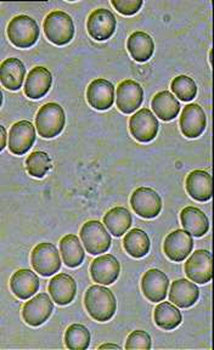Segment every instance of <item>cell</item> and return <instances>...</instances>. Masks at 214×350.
<instances>
[{"label": "cell", "instance_id": "1", "mask_svg": "<svg viewBox=\"0 0 214 350\" xmlns=\"http://www.w3.org/2000/svg\"><path fill=\"white\" fill-rule=\"evenodd\" d=\"M84 306L89 315L99 323L109 321L117 312L115 295L107 287L99 284H93L87 290Z\"/></svg>", "mask_w": 214, "mask_h": 350}, {"label": "cell", "instance_id": "2", "mask_svg": "<svg viewBox=\"0 0 214 350\" xmlns=\"http://www.w3.org/2000/svg\"><path fill=\"white\" fill-rule=\"evenodd\" d=\"M6 33L12 45L20 49H28L34 46L40 34L38 23L27 15L14 17L8 25Z\"/></svg>", "mask_w": 214, "mask_h": 350}, {"label": "cell", "instance_id": "3", "mask_svg": "<svg viewBox=\"0 0 214 350\" xmlns=\"http://www.w3.org/2000/svg\"><path fill=\"white\" fill-rule=\"evenodd\" d=\"M66 124L65 111L56 103H48L39 109L36 117V126L39 137L44 139L56 137Z\"/></svg>", "mask_w": 214, "mask_h": 350}, {"label": "cell", "instance_id": "4", "mask_svg": "<svg viewBox=\"0 0 214 350\" xmlns=\"http://www.w3.org/2000/svg\"><path fill=\"white\" fill-rule=\"evenodd\" d=\"M46 38L55 45L64 46L75 37V23L72 17L64 11H53L45 17L43 23Z\"/></svg>", "mask_w": 214, "mask_h": 350}, {"label": "cell", "instance_id": "5", "mask_svg": "<svg viewBox=\"0 0 214 350\" xmlns=\"http://www.w3.org/2000/svg\"><path fill=\"white\" fill-rule=\"evenodd\" d=\"M79 236L85 250L92 256H99L110 250L112 243L110 234L99 220L87 221L83 225Z\"/></svg>", "mask_w": 214, "mask_h": 350}, {"label": "cell", "instance_id": "6", "mask_svg": "<svg viewBox=\"0 0 214 350\" xmlns=\"http://www.w3.org/2000/svg\"><path fill=\"white\" fill-rule=\"evenodd\" d=\"M31 262L36 273L44 278H49L60 270V253L53 243L43 242L34 247L31 254Z\"/></svg>", "mask_w": 214, "mask_h": 350}, {"label": "cell", "instance_id": "7", "mask_svg": "<svg viewBox=\"0 0 214 350\" xmlns=\"http://www.w3.org/2000/svg\"><path fill=\"white\" fill-rule=\"evenodd\" d=\"M133 211L144 219L159 217L162 211V198L154 189L137 187L131 197Z\"/></svg>", "mask_w": 214, "mask_h": 350}, {"label": "cell", "instance_id": "8", "mask_svg": "<svg viewBox=\"0 0 214 350\" xmlns=\"http://www.w3.org/2000/svg\"><path fill=\"white\" fill-rule=\"evenodd\" d=\"M159 120L148 109H142L129 120V131L132 137L139 142H150L157 137Z\"/></svg>", "mask_w": 214, "mask_h": 350}, {"label": "cell", "instance_id": "9", "mask_svg": "<svg viewBox=\"0 0 214 350\" xmlns=\"http://www.w3.org/2000/svg\"><path fill=\"white\" fill-rule=\"evenodd\" d=\"M53 312H54V303L50 299L49 295L46 293H39L38 295H36L32 299L25 303L23 308V317L25 323L29 326L38 327L49 320Z\"/></svg>", "mask_w": 214, "mask_h": 350}, {"label": "cell", "instance_id": "10", "mask_svg": "<svg viewBox=\"0 0 214 350\" xmlns=\"http://www.w3.org/2000/svg\"><path fill=\"white\" fill-rule=\"evenodd\" d=\"M144 101V90L142 85L135 81L126 79L120 83L117 87L116 104L117 109L124 115H131L135 112Z\"/></svg>", "mask_w": 214, "mask_h": 350}, {"label": "cell", "instance_id": "11", "mask_svg": "<svg viewBox=\"0 0 214 350\" xmlns=\"http://www.w3.org/2000/svg\"><path fill=\"white\" fill-rule=\"evenodd\" d=\"M117 27L115 15L107 9L94 10L88 17L87 29L89 36L96 42H104L110 39Z\"/></svg>", "mask_w": 214, "mask_h": 350}, {"label": "cell", "instance_id": "12", "mask_svg": "<svg viewBox=\"0 0 214 350\" xmlns=\"http://www.w3.org/2000/svg\"><path fill=\"white\" fill-rule=\"evenodd\" d=\"M212 254L206 250L193 252L185 262V273L195 284H209L212 280Z\"/></svg>", "mask_w": 214, "mask_h": 350}, {"label": "cell", "instance_id": "13", "mask_svg": "<svg viewBox=\"0 0 214 350\" xmlns=\"http://www.w3.org/2000/svg\"><path fill=\"white\" fill-rule=\"evenodd\" d=\"M193 240L185 230H176L165 237L163 251L172 262H184L192 252Z\"/></svg>", "mask_w": 214, "mask_h": 350}, {"label": "cell", "instance_id": "14", "mask_svg": "<svg viewBox=\"0 0 214 350\" xmlns=\"http://www.w3.org/2000/svg\"><path fill=\"white\" fill-rule=\"evenodd\" d=\"M36 142V129L29 120L15 123L9 134V150L16 156H23L29 151Z\"/></svg>", "mask_w": 214, "mask_h": 350}, {"label": "cell", "instance_id": "15", "mask_svg": "<svg viewBox=\"0 0 214 350\" xmlns=\"http://www.w3.org/2000/svg\"><path fill=\"white\" fill-rule=\"evenodd\" d=\"M207 126V118L202 107L198 104H189L180 116V131L187 139L201 137Z\"/></svg>", "mask_w": 214, "mask_h": 350}, {"label": "cell", "instance_id": "16", "mask_svg": "<svg viewBox=\"0 0 214 350\" xmlns=\"http://www.w3.org/2000/svg\"><path fill=\"white\" fill-rule=\"evenodd\" d=\"M121 273V264L112 254H104L94 259L90 265V275L94 282L100 284H112L117 281Z\"/></svg>", "mask_w": 214, "mask_h": 350}, {"label": "cell", "instance_id": "17", "mask_svg": "<svg viewBox=\"0 0 214 350\" xmlns=\"http://www.w3.org/2000/svg\"><path fill=\"white\" fill-rule=\"evenodd\" d=\"M87 100L88 104L98 111L111 109L115 103L113 84L104 78L94 79L87 89Z\"/></svg>", "mask_w": 214, "mask_h": 350}, {"label": "cell", "instance_id": "18", "mask_svg": "<svg viewBox=\"0 0 214 350\" xmlns=\"http://www.w3.org/2000/svg\"><path fill=\"white\" fill-rule=\"evenodd\" d=\"M170 287V279L159 269H151L144 273L142 290L148 301L159 303L165 299Z\"/></svg>", "mask_w": 214, "mask_h": 350}, {"label": "cell", "instance_id": "19", "mask_svg": "<svg viewBox=\"0 0 214 350\" xmlns=\"http://www.w3.org/2000/svg\"><path fill=\"white\" fill-rule=\"evenodd\" d=\"M53 84V76L48 68L38 66L32 68L28 73L25 83V94L32 100L44 98L49 93Z\"/></svg>", "mask_w": 214, "mask_h": 350}, {"label": "cell", "instance_id": "20", "mask_svg": "<svg viewBox=\"0 0 214 350\" xmlns=\"http://www.w3.org/2000/svg\"><path fill=\"white\" fill-rule=\"evenodd\" d=\"M185 189L189 196L198 202H206L212 198V176L204 170H196L187 175Z\"/></svg>", "mask_w": 214, "mask_h": 350}, {"label": "cell", "instance_id": "21", "mask_svg": "<svg viewBox=\"0 0 214 350\" xmlns=\"http://www.w3.org/2000/svg\"><path fill=\"white\" fill-rule=\"evenodd\" d=\"M10 288L18 299L27 301L39 290V278L29 269H20L10 279Z\"/></svg>", "mask_w": 214, "mask_h": 350}, {"label": "cell", "instance_id": "22", "mask_svg": "<svg viewBox=\"0 0 214 350\" xmlns=\"http://www.w3.org/2000/svg\"><path fill=\"white\" fill-rule=\"evenodd\" d=\"M49 295L59 306H67L77 295V284L67 273H59L50 280Z\"/></svg>", "mask_w": 214, "mask_h": 350}, {"label": "cell", "instance_id": "23", "mask_svg": "<svg viewBox=\"0 0 214 350\" xmlns=\"http://www.w3.org/2000/svg\"><path fill=\"white\" fill-rule=\"evenodd\" d=\"M26 76V67L17 57L6 59L0 64V83L8 90L16 92L23 88Z\"/></svg>", "mask_w": 214, "mask_h": 350}, {"label": "cell", "instance_id": "24", "mask_svg": "<svg viewBox=\"0 0 214 350\" xmlns=\"http://www.w3.org/2000/svg\"><path fill=\"white\" fill-rule=\"evenodd\" d=\"M198 298L200 290L198 286L189 280H176L170 286V301L179 308L187 309L195 306Z\"/></svg>", "mask_w": 214, "mask_h": 350}, {"label": "cell", "instance_id": "25", "mask_svg": "<svg viewBox=\"0 0 214 350\" xmlns=\"http://www.w3.org/2000/svg\"><path fill=\"white\" fill-rule=\"evenodd\" d=\"M180 221L184 230L195 237H202L209 232V218L200 208H184L181 211Z\"/></svg>", "mask_w": 214, "mask_h": 350}, {"label": "cell", "instance_id": "26", "mask_svg": "<svg viewBox=\"0 0 214 350\" xmlns=\"http://www.w3.org/2000/svg\"><path fill=\"white\" fill-rule=\"evenodd\" d=\"M151 107L159 120L163 122L174 120L180 112V103L168 90L156 94L151 101Z\"/></svg>", "mask_w": 214, "mask_h": 350}, {"label": "cell", "instance_id": "27", "mask_svg": "<svg viewBox=\"0 0 214 350\" xmlns=\"http://www.w3.org/2000/svg\"><path fill=\"white\" fill-rule=\"evenodd\" d=\"M126 49L137 62H146L154 55V39L148 33L134 32L128 38Z\"/></svg>", "mask_w": 214, "mask_h": 350}, {"label": "cell", "instance_id": "28", "mask_svg": "<svg viewBox=\"0 0 214 350\" xmlns=\"http://www.w3.org/2000/svg\"><path fill=\"white\" fill-rule=\"evenodd\" d=\"M132 223V214L124 207L112 208L105 214L104 225L116 237L124 235L131 229Z\"/></svg>", "mask_w": 214, "mask_h": 350}, {"label": "cell", "instance_id": "29", "mask_svg": "<svg viewBox=\"0 0 214 350\" xmlns=\"http://www.w3.org/2000/svg\"><path fill=\"white\" fill-rule=\"evenodd\" d=\"M60 253L64 262L68 268H78L82 265L85 253L82 243L76 235H66L60 241Z\"/></svg>", "mask_w": 214, "mask_h": 350}, {"label": "cell", "instance_id": "30", "mask_svg": "<svg viewBox=\"0 0 214 350\" xmlns=\"http://www.w3.org/2000/svg\"><path fill=\"white\" fill-rule=\"evenodd\" d=\"M123 247L131 257L140 259L148 256L151 248V242L144 230L133 229L124 236Z\"/></svg>", "mask_w": 214, "mask_h": 350}, {"label": "cell", "instance_id": "31", "mask_svg": "<svg viewBox=\"0 0 214 350\" xmlns=\"http://www.w3.org/2000/svg\"><path fill=\"white\" fill-rule=\"evenodd\" d=\"M154 319L156 325L165 331L174 329L183 321L180 310L170 301H162L156 306Z\"/></svg>", "mask_w": 214, "mask_h": 350}, {"label": "cell", "instance_id": "32", "mask_svg": "<svg viewBox=\"0 0 214 350\" xmlns=\"http://www.w3.org/2000/svg\"><path fill=\"white\" fill-rule=\"evenodd\" d=\"M65 343L68 349H88L90 345V332L88 328L81 323H73L66 329Z\"/></svg>", "mask_w": 214, "mask_h": 350}, {"label": "cell", "instance_id": "33", "mask_svg": "<svg viewBox=\"0 0 214 350\" xmlns=\"http://www.w3.org/2000/svg\"><path fill=\"white\" fill-rule=\"evenodd\" d=\"M51 170V159L44 151H34L26 159V170L34 178L42 179Z\"/></svg>", "mask_w": 214, "mask_h": 350}, {"label": "cell", "instance_id": "34", "mask_svg": "<svg viewBox=\"0 0 214 350\" xmlns=\"http://www.w3.org/2000/svg\"><path fill=\"white\" fill-rule=\"evenodd\" d=\"M172 92L176 94V98L181 101L189 103L198 95V85L195 81L189 76H178L170 83Z\"/></svg>", "mask_w": 214, "mask_h": 350}, {"label": "cell", "instance_id": "35", "mask_svg": "<svg viewBox=\"0 0 214 350\" xmlns=\"http://www.w3.org/2000/svg\"><path fill=\"white\" fill-rule=\"evenodd\" d=\"M152 340L148 332L137 329L128 336L126 342V349H151Z\"/></svg>", "mask_w": 214, "mask_h": 350}, {"label": "cell", "instance_id": "36", "mask_svg": "<svg viewBox=\"0 0 214 350\" xmlns=\"http://www.w3.org/2000/svg\"><path fill=\"white\" fill-rule=\"evenodd\" d=\"M111 4L122 15L133 16L142 9L144 3L142 0H112Z\"/></svg>", "mask_w": 214, "mask_h": 350}, {"label": "cell", "instance_id": "37", "mask_svg": "<svg viewBox=\"0 0 214 350\" xmlns=\"http://www.w3.org/2000/svg\"><path fill=\"white\" fill-rule=\"evenodd\" d=\"M6 139H8V135H6V129L4 126H0V152L5 148Z\"/></svg>", "mask_w": 214, "mask_h": 350}, {"label": "cell", "instance_id": "38", "mask_svg": "<svg viewBox=\"0 0 214 350\" xmlns=\"http://www.w3.org/2000/svg\"><path fill=\"white\" fill-rule=\"evenodd\" d=\"M100 349H121V347L117 345H100Z\"/></svg>", "mask_w": 214, "mask_h": 350}, {"label": "cell", "instance_id": "39", "mask_svg": "<svg viewBox=\"0 0 214 350\" xmlns=\"http://www.w3.org/2000/svg\"><path fill=\"white\" fill-rule=\"evenodd\" d=\"M1 105H3V93L0 92V107H1Z\"/></svg>", "mask_w": 214, "mask_h": 350}]
</instances>
